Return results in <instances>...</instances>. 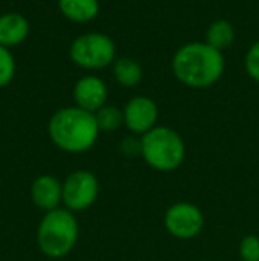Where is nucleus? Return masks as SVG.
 Returning a JSON list of instances; mask_svg holds the SVG:
<instances>
[{"label": "nucleus", "mask_w": 259, "mask_h": 261, "mask_svg": "<svg viewBox=\"0 0 259 261\" xmlns=\"http://www.w3.org/2000/svg\"><path fill=\"white\" fill-rule=\"evenodd\" d=\"M94 117H96L98 128L103 132L118 130V128L125 123V114L119 109H116V107H101V109L94 114Z\"/></svg>", "instance_id": "2eb2a0df"}, {"label": "nucleus", "mask_w": 259, "mask_h": 261, "mask_svg": "<svg viewBox=\"0 0 259 261\" xmlns=\"http://www.w3.org/2000/svg\"><path fill=\"white\" fill-rule=\"evenodd\" d=\"M38 247L46 258L61 259L73 251L78 240V220L73 212L57 208L45 213L36 233Z\"/></svg>", "instance_id": "7ed1b4c3"}, {"label": "nucleus", "mask_w": 259, "mask_h": 261, "mask_svg": "<svg viewBox=\"0 0 259 261\" xmlns=\"http://www.w3.org/2000/svg\"><path fill=\"white\" fill-rule=\"evenodd\" d=\"M28 34V21L18 13H7L0 16V45H20Z\"/></svg>", "instance_id": "9b49d317"}, {"label": "nucleus", "mask_w": 259, "mask_h": 261, "mask_svg": "<svg viewBox=\"0 0 259 261\" xmlns=\"http://www.w3.org/2000/svg\"><path fill=\"white\" fill-rule=\"evenodd\" d=\"M75 101L87 112H98L107 101V87L98 76H83L75 86Z\"/></svg>", "instance_id": "9d476101"}, {"label": "nucleus", "mask_w": 259, "mask_h": 261, "mask_svg": "<svg viewBox=\"0 0 259 261\" xmlns=\"http://www.w3.org/2000/svg\"><path fill=\"white\" fill-rule=\"evenodd\" d=\"M69 57L75 64L87 69L108 66L116 57V45L108 36L91 32L76 38L69 50Z\"/></svg>", "instance_id": "39448f33"}, {"label": "nucleus", "mask_w": 259, "mask_h": 261, "mask_svg": "<svg viewBox=\"0 0 259 261\" xmlns=\"http://www.w3.org/2000/svg\"><path fill=\"white\" fill-rule=\"evenodd\" d=\"M240 258L242 261H259V237L257 234H247L240 240Z\"/></svg>", "instance_id": "dca6fc26"}, {"label": "nucleus", "mask_w": 259, "mask_h": 261, "mask_svg": "<svg viewBox=\"0 0 259 261\" xmlns=\"http://www.w3.org/2000/svg\"><path fill=\"white\" fill-rule=\"evenodd\" d=\"M114 75L118 79V82L121 86H126V87H133L140 82L142 79V68L137 61L133 59H128V57H123V59H118L114 64Z\"/></svg>", "instance_id": "4468645a"}, {"label": "nucleus", "mask_w": 259, "mask_h": 261, "mask_svg": "<svg viewBox=\"0 0 259 261\" xmlns=\"http://www.w3.org/2000/svg\"><path fill=\"white\" fill-rule=\"evenodd\" d=\"M14 76V59L7 52L6 46L0 45V87L7 86Z\"/></svg>", "instance_id": "f3484780"}, {"label": "nucleus", "mask_w": 259, "mask_h": 261, "mask_svg": "<svg viewBox=\"0 0 259 261\" xmlns=\"http://www.w3.org/2000/svg\"><path fill=\"white\" fill-rule=\"evenodd\" d=\"M174 75L188 87L204 89L213 86L224 73V55L208 43H188L172 59Z\"/></svg>", "instance_id": "f257e3e1"}, {"label": "nucleus", "mask_w": 259, "mask_h": 261, "mask_svg": "<svg viewBox=\"0 0 259 261\" xmlns=\"http://www.w3.org/2000/svg\"><path fill=\"white\" fill-rule=\"evenodd\" d=\"M31 199L43 212L57 210L63 203V183L52 174H41L31 185Z\"/></svg>", "instance_id": "1a4fd4ad"}, {"label": "nucleus", "mask_w": 259, "mask_h": 261, "mask_svg": "<svg viewBox=\"0 0 259 261\" xmlns=\"http://www.w3.org/2000/svg\"><path fill=\"white\" fill-rule=\"evenodd\" d=\"M185 142L178 132L167 126H155L140 139L142 158L149 167L169 172L178 169L185 160Z\"/></svg>", "instance_id": "20e7f679"}, {"label": "nucleus", "mask_w": 259, "mask_h": 261, "mask_svg": "<svg viewBox=\"0 0 259 261\" xmlns=\"http://www.w3.org/2000/svg\"><path fill=\"white\" fill-rule=\"evenodd\" d=\"M59 7L64 16L73 21H89L100 11L98 0H59Z\"/></svg>", "instance_id": "f8f14e48"}, {"label": "nucleus", "mask_w": 259, "mask_h": 261, "mask_svg": "<svg viewBox=\"0 0 259 261\" xmlns=\"http://www.w3.org/2000/svg\"><path fill=\"white\" fill-rule=\"evenodd\" d=\"M245 71L250 79L259 82V39L250 46L245 55Z\"/></svg>", "instance_id": "a211bd4d"}, {"label": "nucleus", "mask_w": 259, "mask_h": 261, "mask_svg": "<svg viewBox=\"0 0 259 261\" xmlns=\"http://www.w3.org/2000/svg\"><path fill=\"white\" fill-rule=\"evenodd\" d=\"M163 226L180 240H190L195 238L204 227V215L199 206L188 201H178L167 208L163 215Z\"/></svg>", "instance_id": "0eeeda50"}, {"label": "nucleus", "mask_w": 259, "mask_h": 261, "mask_svg": "<svg viewBox=\"0 0 259 261\" xmlns=\"http://www.w3.org/2000/svg\"><path fill=\"white\" fill-rule=\"evenodd\" d=\"M125 124L130 132L138 135L153 130L158 119V107L148 96H137L125 107Z\"/></svg>", "instance_id": "6e6552de"}, {"label": "nucleus", "mask_w": 259, "mask_h": 261, "mask_svg": "<svg viewBox=\"0 0 259 261\" xmlns=\"http://www.w3.org/2000/svg\"><path fill=\"white\" fill-rule=\"evenodd\" d=\"M96 117L80 107H66L57 110L48 123V135L59 149L68 153H83L98 141Z\"/></svg>", "instance_id": "f03ea898"}, {"label": "nucleus", "mask_w": 259, "mask_h": 261, "mask_svg": "<svg viewBox=\"0 0 259 261\" xmlns=\"http://www.w3.org/2000/svg\"><path fill=\"white\" fill-rule=\"evenodd\" d=\"M233 41H235V29L227 20H217L210 25L206 32V43L210 46L222 52L224 48H229Z\"/></svg>", "instance_id": "ddd939ff"}, {"label": "nucleus", "mask_w": 259, "mask_h": 261, "mask_svg": "<svg viewBox=\"0 0 259 261\" xmlns=\"http://www.w3.org/2000/svg\"><path fill=\"white\" fill-rule=\"evenodd\" d=\"M100 194V181L91 171H75L63 183V204L69 212L91 208Z\"/></svg>", "instance_id": "423d86ee"}]
</instances>
